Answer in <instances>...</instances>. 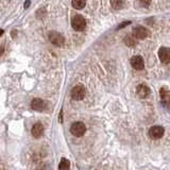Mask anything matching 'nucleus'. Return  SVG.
Returning a JSON list of instances; mask_svg holds the SVG:
<instances>
[{
	"mask_svg": "<svg viewBox=\"0 0 170 170\" xmlns=\"http://www.w3.org/2000/svg\"><path fill=\"white\" fill-rule=\"evenodd\" d=\"M71 26H72V28L76 31L81 32V31L85 30V28H86V20L81 15H75L71 18Z\"/></svg>",
	"mask_w": 170,
	"mask_h": 170,
	"instance_id": "f257e3e1",
	"label": "nucleus"
},
{
	"mask_svg": "<svg viewBox=\"0 0 170 170\" xmlns=\"http://www.w3.org/2000/svg\"><path fill=\"white\" fill-rule=\"evenodd\" d=\"M70 132L73 136L81 137V136H83L85 134V132H86V127H85L83 122H80V121L73 122L70 127Z\"/></svg>",
	"mask_w": 170,
	"mask_h": 170,
	"instance_id": "f03ea898",
	"label": "nucleus"
},
{
	"mask_svg": "<svg viewBox=\"0 0 170 170\" xmlns=\"http://www.w3.org/2000/svg\"><path fill=\"white\" fill-rule=\"evenodd\" d=\"M48 39L53 45L59 46V47L63 46L65 42V37L63 36V34H61L60 32H57V31H51V32H49Z\"/></svg>",
	"mask_w": 170,
	"mask_h": 170,
	"instance_id": "7ed1b4c3",
	"label": "nucleus"
},
{
	"mask_svg": "<svg viewBox=\"0 0 170 170\" xmlns=\"http://www.w3.org/2000/svg\"><path fill=\"white\" fill-rule=\"evenodd\" d=\"M85 94H86V91H85L83 85H77L71 89V98L73 100H77V101L84 99Z\"/></svg>",
	"mask_w": 170,
	"mask_h": 170,
	"instance_id": "20e7f679",
	"label": "nucleus"
},
{
	"mask_svg": "<svg viewBox=\"0 0 170 170\" xmlns=\"http://www.w3.org/2000/svg\"><path fill=\"white\" fill-rule=\"evenodd\" d=\"M132 34H133L137 39H145L150 35V31L147 28H145V27L138 26L133 29Z\"/></svg>",
	"mask_w": 170,
	"mask_h": 170,
	"instance_id": "39448f33",
	"label": "nucleus"
},
{
	"mask_svg": "<svg viewBox=\"0 0 170 170\" xmlns=\"http://www.w3.org/2000/svg\"><path fill=\"white\" fill-rule=\"evenodd\" d=\"M164 133H165L164 128L161 126L151 127L149 130V136L151 138H153V139H160V138H162Z\"/></svg>",
	"mask_w": 170,
	"mask_h": 170,
	"instance_id": "423d86ee",
	"label": "nucleus"
},
{
	"mask_svg": "<svg viewBox=\"0 0 170 170\" xmlns=\"http://www.w3.org/2000/svg\"><path fill=\"white\" fill-rule=\"evenodd\" d=\"M31 107L36 112H42L47 109V102L39 98H35L31 102Z\"/></svg>",
	"mask_w": 170,
	"mask_h": 170,
	"instance_id": "0eeeda50",
	"label": "nucleus"
},
{
	"mask_svg": "<svg viewBox=\"0 0 170 170\" xmlns=\"http://www.w3.org/2000/svg\"><path fill=\"white\" fill-rule=\"evenodd\" d=\"M158 57H160L161 62L164 64L170 63V48L167 47H162L158 50Z\"/></svg>",
	"mask_w": 170,
	"mask_h": 170,
	"instance_id": "6e6552de",
	"label": "nucleus"
},
{
	"mask_svg": "<svg viewBox=\"0 0 170 170\" xmlns=\"http://www.w3.org/2000/svg\"><path fill=\"white\" fill-rule=\"evenodd\" d=\"M131 65L136 70H142L145 68V62L140 55H135L131 59Z\"/></svg>",
	"mask_w": 170,
	"mask_h": 170,
	"instance_id": "1a4fd4ad",
	"label": "nucleus"
},
{
	"mask_svg": "<svg viewBox=\"0 0 170 170\" xmlns=\"http://www.w3.org/2000/svg\"><path fill=\"white\" fill-rule=\"evenodd\" d=\"M136 94H137V96L139 98L145 99V98H147L149 96L150 89L146 84H139L137 86V88H136Z\"/></svg>",
	"mask_w": 170,
	"mask_h": 170,
	"instance_id": "9d476101",
	"label": "nucleus"
},
{
	"mask_svg": "<svg viewBox=\"0 0 170 170\" xmlns=\"http://www.w3.org/2000/svg\"><path fill=\"white\" fill-rule=\"evenodd\" d=\"M44 126H42V124H39V122H37V124H35L34 126L32 127V129H31V133H32V136L34 138H39L41 136L44 134Z\"/></svg>",
	"mask_w": 170,
	"mask_h": 170,
	"instance_id": "9b49d317",
	"label": "nucleus"
},
{
	"mask_svg": "<svg viewBox=\"0 0 170 170\" xmlns=\"http://www.w3.org/2000/svg\"><path fill=\"white\" fill-rule=\"evenodd\" d=\"M160 95H161V99H162L163 104H164L165 106H168L170 104V94H169V91H167L166 88H161Z\"/></svg>",
	"mask_w": 170,
	"mask_h": 170,
	"instance_id": "f8f14e48",
	"label": "nucleus"
},
{
	"mask_svg": "<svg viewBox=\"0 0 170 170\" xmlns=\"http://www.w3.org/2000/svg\"><path fill=\"white\" fill-rule=\"evenodd\" d=\"M124 42L129 47H133L136 45V37L134 36L133 34L132 35H127L126 37L124 39Z\"/></svg>",
	"mask_w": 170,
	"mask_h": 170,
	"instance_id": "ddd939ff",
	"label": "nucleus"
},
{
	"mask_svg": "<svg viewBox=\"0 0 170 170\" xmlns=\"http://www.w3.org/2000/svg\"><path fill=\"white\" fill-rule=\"evenodd\" d=\"M71 4L77 10H82L86 4V0H71Z\"/></svg>",
	"mask_w": 170,
	"mask_h": 170,
	"instance_id": "4468645a",
	"label": "nucleus"
},
{
	"mask_svg": "<svg viewBox=\"0 0 170 170\" xmlns=\"http://www.w3.org/2000/svg\"><path fill=\"white\" fill-rule=\"evenodd\" d=\"M124 0H111V6L115 10H119L124 6Z\"/></svg>",
	"mask_w": 170,
	"mask_h": 170,
	"instance_id": "2eb2a0df",
	"label": "nucleus"
},
{
	"mask_svg": "<svg viewBox=\"0 0 170 170\" xmlns=\"http://www.w3.org/2000/svg\"><path fill=\"white\" fill-rule=\"evenodd\" d=\"M69 167H70V163H69L68 160H66V158H62L61 160V163H60L59 165V169H68Z\"/></svg>",
	"mask_w": 170,
	"mask_h": 170,
	"instance_id": "dca6fc26",
	"label": "nucleus"
},
{
	"mask_svg": "<svg viewBox=\"0 0 170 170\" xmlns=\"http://www.w3.org/2000/svg\"><path fill=\"white\" fill-rule=\"evenodd\" d=\"M139 2L142 6H148L151 3V0H139Z\"/></svg>",
	"mask_w": 170,
	"mask_h": 170,
	"instance_id": "f3484780",
	"label": "nucleus"
},
{
	"mask_svg": "<svg viewBox=\"0 0 170 170\" xmlns=\"http://www.w3.org/2000/svg\"><path fill=\"white\" fill-rule=\"evenodd\" d=\"M131 24V21H124V22H122V24H120L117 29H122V28H124L127 24Z\"/></svg>",
	"mask_w": 170,
	"mask_h": 170,
	"instance_id": "a211bd4d",
	"label": "nucleus"
},
{
	"mask_svg": "<svg viewBox=\"0 0 170 170\" xmlns=\"http://www.w3.org/2000/svg\"><path fill=\"white\" fill-rule=\"evenodd\" d=\"M29 6H30V1H28V2H27V3H24V8H26V9L28 8Z\"/></svg>",
	"mask_w": 170,
	"mask_h": 170,
	"instance_id": "6ab92c4d",
	"label": "nucleus"
}]
</instances>
